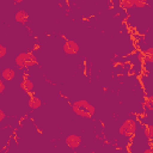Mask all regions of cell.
I'll return each instance as SVG.
<instances>
[{
  "instance_id": "6da1fadb",
  "label": "cell",
  "mask_w": 153,
  "mask_h": 153,
  "mask_svg": "<svg viewBox=\"0 0 153 153\" xmlns=\"http://www.w3.org/2000/svg\"><path fill=\"white\" fill-rule=\"evenodd\" d=\"M72 109L76 115H79L80 117H84V118H91L94 115V106L85 99L74 102L72 104Z\"/></svg>"
},
{
  "instance_id": "7a4b0ae2",
  "label": "cell",
  "mask_w": 153,
  "mask_h": 153,
  "mask_svg": "<svg viewBox=\"0 0 153 153\" xmlns=\"http://www.w3.org/2000/svg\"><path fill=\"white\" fill-rule=\"evenodd\" d=\"M14 62L19 68H26L36 63V56L32 53H20L17 55Z\"/></svg>"
},
{
  "instance_id": "3957f363",
  "label": "cell",
  "mask_w": 153,
  "mask_h": 153,
  "mask_svg": "<svg viewBox=\"0 0 153 153\" xmlns=\"http://www.w3.org/2000/svg\"><path fill=\"white\" fill-rule=\"evenodd\" d=\"M136 130V122L134 120H126L120 127V134L123 136H131Z\"/></svg>"
},
{
  "instance_id": "277c9868",
  "label": "cell",
  "mask_w": 153,
  "mask_h": 153,
  "mask_svg": "<svg viewBox=\"0 0 153 153\" xmlns=\"http://www.w3.org/2000/svg\"><path fill=\"white\" fill-rule=\"evenodd\" d=\"M63 51H65V54H67V55H74V54H76V53L79 51V45H78L76 42L68 39V41H66L65 44H63Z\"/></svg>"
},
{
  "instance_id": "5b68a950",
  "label": "cell",
  "mask_w": 153,
  "mask_h": 153,
  "mask_svg": "<svg viewBox=\"0 0 153 153\" xmlns=\"http://www.w3.org/2000/svg\"><path fill=\"white\" fill-rule=\"evenodd\" d=\"M80 143H81V137H80L79 135L71 134V135H68V136L66 137V145H67L69 148H72V149L78 148V147L80 146Z\"/></svg>"
},
{
  "instance_id": "8992f818",
  "label": "cell",
  "mask_w": 153,
  "mask_h": 153,
  "mask_svg": "<svg viewBox=\"0 0 153 153\" xmlns=\"http://www.w3.org/2000/svg\"><path fill=\"white\" fill-rule=\"evenodd\" d=\"M1 76H2L4 80H7V81L13 80L14 76H16V71L13 68H10V67L8 68H5L2 71V73H1Z\"/></svg>"
},
{
  "instance_id": "52a82bcc",
  "label": "cell",
  "mask_w": 153,
  "mask_h": 153,
  "mask_svg": "<svg viewBox=\"0 0 153 153\" xmlns=\"http://www.w3.org/2000/svg\"><path fill=\"white\" fill-rule=\"evenodd\" d=\"M14 19H16L18 23L25 24V23L29 20V14H27L25 11H23V10H19V11L16 13V16H14Z\"/></svg>"
},
{
  "instance_id": "ba28073f",
  "label": "cell",
  "mask_w": 153,
  "mask_h": 153,
  "mask_svg": "<svg viewBox=\"0 0 153 153\" xmlns=\"http://www.w3.org/2000/svg\"><path fill=\"white\" fill-rule=\"evenodd\" d=\"M20 87H22V88H23L25 92L30 93V92L33 90V82H32L30 79L25 78V79L22 81V84H20Z\"/></svg>"
},
{
  "instance_id": "9c48e42d",
  "label": "cell",
  "mask_w": 153,
  "mask_h": 153,
  "mask_svg": "<svg viewBox=\"0 0 153 153\" xmlns=\"http://www.w3.org/2000/svg\"><path fill=\"white\" fill-rule=\"evenodd\" d=\"M41 105H42V102H41V99L37 96L33 94V96L30 97V99H29V106L31 109H38Z\"/></svg>"
},
{
  "instance_id": "30bf717a",
  "label": "cell",
  "mask_w": 153,
  "mask_h": 153,
  "mask_svg": "<svg viewBox=\"0 0 153 153\" xmlns=\"http://www.w3.org/2000/svg\"><path fill=\"white\" fill-rule=\"evenodd\" d=\"M120 6L124 10H130L133 7V0H120Z\"/></svg>"
},
{
  "instance_id": "8fae6325",
  "label": "cell",
  "mask_w": 153,
  "mask_h": 153,
  "mask_svg": "<svg viewBox=\"0 0 153 153\" xmlns=\"http://www.w3.org/2000/svg\"><path fill=\"white\" fill-rule=\"evenodd\" d=\"M133 6L136 8H143L147 6V0H133Z\"/></svg>"
},
{
  "instance_id": "7c38bea8",
  "label": "cell",
  "mask_w": 153,
  "mask_h": 153,
  "mask_svg": "<svg viewBox=\"0 0 153 153\" xmlns=\"http://www.w3.org/2000/svg\"><path fill=\"white\" fill-rule=\"evenodd\" d=\"M145 135H146V137H148L149 140L153 137V126H152V124L146 126V128H145Z\"/></svg>"
},
{
  "instance_id": "4fadbf2b",
  "label": "cell",
  "mask_w": 153,
  "mask_h": 153,
  "mask_svg": "<svg viewBox=\"0 0 153 153\" xmlns=\"http://www.w3.org/2000/svg\"><path fill=\"white\" fill-rule=\"evenodd\" d=\"M152 51H153V48H148L146 50V53L143 54L146 56V61L148 62H153V55H152Z\"/></svg>"
},
{
  "instance_id": "5bb4252c",
  "label": "cell",
  "mask_w": 153,
  "mask_h": 153,
  "mask_svg": "<svg viewBox=\"0 0 153 153\" xmlns=\"http://www.w3.org/2000/svg\"><path fill=\"white\" fill-rule=\"evenodd\" d=\"M6 54H7V48H6L5 45L0 44V59H1V57H4Z\"/></svg>"
},
{
  "instance_id": "9a60e30c",
  "label": "cell",
  "mask_w": 153,
  "mask_h": 153,
  "mask_svg": "<svg viewBox=\"0 0 153 153\" xmlns=\"http://www.w3.org/2000/svg\"><path fill=\"white\" fill-rule=\"evenodd\" d=\"M4 91H5V84H4L2 79H0V94H1Z\"/></svg>"
},
{
  "instance_id": "2e32d148",
  "label": "cell",
  "mask_w": 153,
  "mask_h": 153,
  "mask_svg": "<svg viewBox=\"0 0 153 153\" xmlns=\"http://www.w3.org/2000/svg\"><path fill=\"white\" fill-rule=\"evenodd\" d=\"M5 116H6V115H5V112H4V111L0 109V122H1V121L5 118Z\"/></svg>"
},
{
  "instance_id": "e0dca14e",
  "label": "cell",
  "mask_w": 153,
  "mask_h": 153,
  "mask_svg": "<svg viewBox=\"0 0 153 153\" xmlns=\"http://www.w3.org/2000/svg\"><path fill=\"white\" fill-rule=\"evenodd\" d=\"M143 153H153V151L152 149H145Z\"/></svg>"
},
{
  "instance_id": "ac0fdd59",
  "label": "cell",
  "mask_w": 153,
  "mask_h": 153,
  "mask_svg": "<svg viewBox=\"0 0 153 153\" xmlns=\"http://www.w3.org/2000/svg\"><path fill=\"white\" fill-rule=\"evenodd\" d=\"M13 1H14V2H16V4H19V2H22V1H23V0H13Z\"/></svg>"
}]
</instances>
